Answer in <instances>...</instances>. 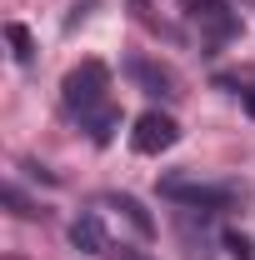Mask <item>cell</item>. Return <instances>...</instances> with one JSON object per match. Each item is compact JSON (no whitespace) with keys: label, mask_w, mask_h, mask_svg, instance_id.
<instances>
[{"label":"cell","mask_w":255,"mask_h":260,"mask_svg":"<svg viewBox=\"0 0 255 260\" xmlns=\"http://www.w3.org/2000/svg\"><path fill=\"white\" fill-rule=\"evenodd\" d=\"M80 130L90 135V145H110V135L120 130V110H115V105H100V110H90V115L80 120Z\"/></svg>","instance_id":"8"},{"label":"cell","mask_w":255,"mask_h":260,"mask_svg":"<svg viewBox=\"0 0 255 260\" xmlns=\"http://www.w3.org/2000/svg\"><path fill=\"white\" fill-rule=\"evenodd\" d=\"M5 205H10V215H20V220H40V215H45L40 205H30V200H25V190H20V185H5Z\"/></svg>","instance_id":"10"},{"label":"cell","mask_w":255,"mask_h":260,"mask_svg":"<svg viewBox=\"0 0 255 260\" xmlns=\"http://www.w3.org/2000/svg\"><path fill=\"white\" fill-rule=\"evenodd\" d=\"M5 40H10V50H15V60H20V65L35 60V40H30V30H25L20 20H10V25H5Z\"/></svg>","instance_id":"9"},{"label":"cell","mask_w":255,"mask_h":260,"mask_svg":"<svg viewBox=\"0 0 255 260\" xmlns=\"http://www.w3.org/2000/svg\"><path fill=\"white\" fill-rule=\"evenodd\" d=\"M225 250H230V260H255V240L245 230H225Z\"/></svg>","instance_id":"11"},{"label":"cell","mask_w":255,"mask_h":260,"mask_svg":"<svg viewBox=\"0 0 255 260\" xmlns=\"http://www.w3.org/2000/svg\"><path fill=\"white\" fill-rule=\"evenodd\" d=\"M190 10H195V25H200V35L210 45H225V40L240 35V15L225 0H190Z\"/></svg>","instance_id":"5"},{"label":"cell","mask_w":255,"mask_h":260,"mask_svg":"<svg viewBox=\"0 0 255 260\" xmlns=\"http://www.w3.org/2000/svg\"><path fill=\"white\" fill-rule=\"evenodd\" d=\"M240 100H245V110L255 115V85H250V90H240Z\"/></svg>","instance_id":"12"},{"label":"cell","mask_w":255,"mask_h":260,"mask_svg":"<svg viewBox=\"0 0 255 260\" xmlns=\"http://www.w3.org/2000/svg\"><path fill=\"white\" fill-rule=\"evenodd\" d=\"M60 105L70 115H80V120H85L90 110H100V105H110V65L105 60H80L75 70H65Z\"/></svg>","instance_id":"2"},{"label":"cell","mask_w":255,"mask_h":260,"mask_svg":"<svg viewBox=\"0 0 255 260\" xmlns=\"http://www.w3.org/2000/svg\"><path fill=\"white\" fill-rule=\"evenodd\" d=\"M125 75L135 80V90H145V95H155V100H180V95H185L180 80H175V70L160 65V60H150V55H130Z\"/></svg>","instance_id":"3"},{"label":"cell","mask_w":255,"mask_h":260,"mask_svg":"<svg viewBox=\"0 0 255 260\" xmlns=\"http://www.w3.org/2000/svg\"><path fill=\"white\" fill-rule=\"evenodd\" d=\"M160 195L175 200L180 210H205V215H220V210L245 200L240 185H230V180H200V175H160Z\"/></svg>","instance_id":"1"},{"label":"cell","mask_w":255,"mask_h":260,"mask_svg":"<svg viewBox=\"0 0 255 260\" xmlns=\"http://www.w3.org/2000/svg\"><path fill=\"white\" fill-rule=\"evenodd\" d=\"M70 245H75L80 255H110V235H105L95 210H80V215L70 220Z\"/></svg>","instance_id":"6"},{"label":"cell","mask_w":255,"mask_h":260,"mask_svg":"<svg viewBox=\"0 0 255 260\" xmlns=\"http://www.w3.org/2000/svg\"><path fill=\"white\" fill-rule=\"evenodd\" d=\"M125 260H150V255H125Z\"/></svg>","instance_id":"13"},{"label":"cell","mask_w":255,"mask_h":260,"mask_svg":"<svg viewBox=\"0 0 255 260\" xmlns=\"http://www.w3.org/2000/svg\"><path fill=\"white\" fill-rule=\"evenodd\" d=\"M180 140V120L175 115H165V110H145L135 130H130V145L140 150V155H160V150H170Z\"/></svg>","instance_id":"4"},{"label":"cell","mask_w":255,"mask_h":260,"mask_svg":"<svg viewBox=\"0 0 255 260\" xmlns=\"http://www.w3.org/2000/svg\"><path fill=\"white\" fill-rule=\"evenodd\" d=\"M105 205H115V210L125 215L130 225H135V235H140V240H155V220L145 215V205H140L135 195H125V190H110V195H105Z\"/></svg>","instance_id":"7"}]
</instances>
